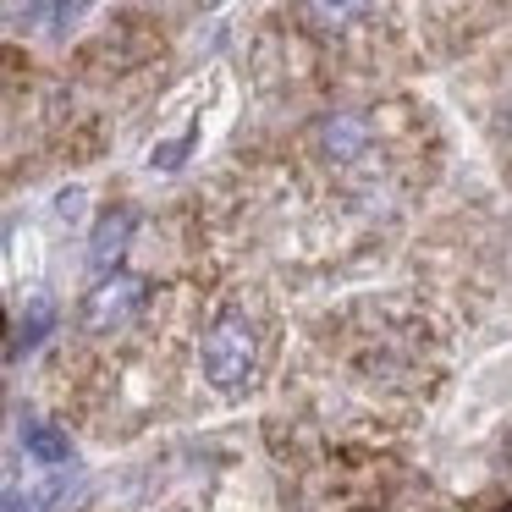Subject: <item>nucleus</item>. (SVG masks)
Wrapping results in <instances>:
<instances>
[{"instance_id":"nucleus-1","label":"nucleus","mask_w":512,"mask_h":512,"mask_svg":"<svg viewBox=\"0 0 512 512\" xmlns=\"http://www.w3.org/2000/svg\"><path fill=\"white\" fill-rule=\"evenodd\" d=\"M259 369V331L248 314H221L204 331V380L215 391H243Z\"/></svg>"},{"instance_id":"nucleus-2","label":"nucleus","mask_w":512,"mask_h":512,"mask_svg":"<svg viewBox=\"0 0 512 512\" xmlns=\"http://www.w3.org/2000/svg\"><path fill=\"white\" fill-rule=\"evenodd\" d=\"M144 298H149L144 276H127V270H116V276H105L100 287L89 292V303H83V325H89L94 336H116L122 325L138 320Z\"/></svg>"},{"instance_id":"nucleus-3","label":"nucleus","mask_w":512,"mask_h":512,"mask_svg":"<svg viewBox=\"0 0 512 512\" xmlns=\"http://www.w3.org/2000/svg\"><path fill=\"white\" fill-rule=\"evenodd\" d=\"M369 144H375V133H369V122L358 111H331V116H320V127H314V149H320L331 166L364 160Z\"/></svg>"},{"instance_id":"nucleus-4","label":"nucleus","mask_w":512,"mask_h":512,"mask_svg":"<svg viewBox=\"0 0 512 512\" xmlns=\"http://www.w3.org/2000/svg\"><path fill=\"white\" fill-rule=\"evenodd\" d=\"M133 226H138V215H133V210H111L100 226H94V237H89V259H94V270H116V265H122L127 243H133Z\"/></svg>"},{"instance_id":"nucleus-5","label":"nucleus","mask_w":512,"mask_h":512,"mask_svg":"<svg viewBox=\"0 0 512 512\" xmlns=\"http://www.w3.org/2000/svg\"><path fill=\"white\" fill-rule=\"evenodd\" d=\"M375 0H303V28H314V34H342V28H353L358 17L369 12Z\"/></svg>"},{"instance_id":"nucleus-6","label":"nucleus","mask_w":512,"mask_h":512,"mask_svg":"<svg viewBox=\"0 0 512 512\" xmlns=\"http://www.w3.org/2000/svg\"><path fill=\"white\" fill-rule=\"evenodd\" d=\"M23 446H28V457L45 463V468L72 463V435L61 430V424H23Z\"/></svg>"},{"instance_id":"nucleus-7","label":"nucleus","mask_w":512,"mask_h":512,"mask_svg":"<svg viewBox=\"0 0 512 512\" xmlns=\"http://www.w3.org/2000/svg\"><path fill=\"white\" fill-rule=\"evenodd\" d=\"M50 325H56V303L50 298H28L23 320H17V342H12V358L23 353V347H39L50 336Z\"/></svg>"},{"instance_id":"nucleus-8","label":"nucleus","mask_w":512,"mask_h":512,"mask_svg":"<svg viewBox=\"0 0 512 512\" xmlns=\"http://www.w3.org/2000/svg\"><path fill=\"white\" fill-rule=\"evenodd\" d=\"M50 6H56V0H6V23H12V28H34V23H45V17H50Z\"/></svg>"},{"instance_id":"nucleus-9","label":"nucleus","mask_w":512,"mask_h":512,"mask_svg":"<svg viewBox=\"0 0 512 512\" xmlns=\"http://www.w3.org/2000/svg\"><path fill=\"white\" fill-rule=\"evenodd\" d=\"M6 512H23V496H17V490H6Z\"/></svg>"},{"instance_id":"nucleus-10","label":"nucleus","mask_w":512,"mask_h":512,"mask_svg":"<svg viewBox=\"0 0 512 512\" xmlns=\"http://www.w3.org/2000/svg\"><path fill=\"white\" fill-rule=\"evenodd\" d=\"M501 463H507V479H512V435H507V446H501Z\"/></svg>"}]
</instances>
